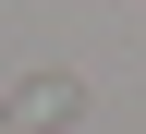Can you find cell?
Here are the masks:
<instances>
[{
	"mask_svg": "<svg viewBox=\"0 0 146 134\" xmlns=\"http://www.w3.org/2000/svg\"><path fill=\"white\" fill-rule=\"evenodd\" d=\"M12 122H25V134H49V122H73V85H25V98H12Z\"/></svg>",
	"mask_w": 146,
	"mask_h": 134,
	"instance_id": "obj_1",
	"label": "cell"
}]
</instances>
